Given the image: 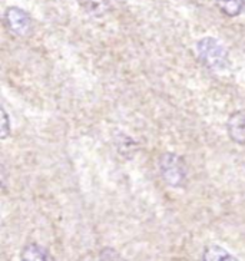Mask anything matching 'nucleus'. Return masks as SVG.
Wrapping results in <instances>:
<instances>
[{
  "label": "nucleus",
  "instance_id": "1",
  "mask_svg": "<svg viewBox=\"0 0 245 261\" xmlns=\"http://www.w3.org/2000/svg\"><path fill=\"white\" fill-rule=\"evenodd\" d=\"M197 55L208 69L222 71L228 66V50L212 36H205L197 42Z\"/></svg>",
  "mask_w": 245,
  "mask_h": 261
},
{
  "label": "nucleus",
  "instance_id": "6",
  "mask_svg": "<svg viewBox=\"0 0 245 261\" xmlns=\"http://www.w3.org/2000/svg\"><path fill=\"white\" fill-rule=\"evenodd\" d=\"M77 3L88 15L95 17L106 15L110 9V0H77Z\"/></svg>",
  "mask_w": 245,
  "mask_h": 261
},
{
  "label": "nucleus",
  "instance_id": "4",
  "mask_svg": "<svg viewBox=\"0 0 245 261\" xmlns=\"http://www.w3.org/2000/svg\"><path fill=\"white\" fill-rule=\"evenodd\" d=\"M228 137L232 142L238 145H245V113L241 111H237L231 113L227 122Z\"/></svg>",
  "mask_w": 245,
  "mask_h": 261
},
{
  "label": "nucleus",
  "instance_id": "5",
  "mask_svg": "<svg viewBox=\"0 0 245 261\" xmlns=\"http://www.w3.org/2000/svg\"><path fill=\"white\" fill-rule=\"evenodd\" d=\"M20 261H55V259L45 247L31 243L22 248Z\"/></svg>",
  "mask_w": 245,
  "mask_h": 261
},
{
  "label": "nucleus",
  "instance_id": "9",
  "mask_svg": "<svg viewBox=\"0 0 245 261\" xmlns=\"http://www.w3.org/2000/svg\"><path fill=\"white\" fill-rule=\"evenodd\" d=\"M0 113H1V126H0V138L4 139L9 137L10 134V121H9V115L6 113L4 108L0 109Z\"/></svg>",
  "mask_w": 245,
  "mask_h": 261
},
{
  "label": "nucleus",
  "instance_id": "10",
  "mask_svg": "<svg viewBox=\"0 0 245 261\" xmlns=\"http://www.w3.org/2000/svg\"><path fill=\"white\" fill-rule=\"evenodd\" d=\"M99 261H125L121 257V254L113 250V248H104L101 251V256H99Z\"/></svg>",
  "mask_w": 245,
  "mask_h": 261
},
{
  "label": "nucleus",
  "instance_id": "3",
  "mask_svg": "<svg viewBox=\"0 0 245 261\" xmlns=\"http://www.w3.org/2000/svg\"><path fill=\"white\" fill-rule=\"evenodd\" d=\"M4 20H6V25L9 28V31L12 33H15L16 36H28L32 31V17L31 15L20 9V7H16L12 6L6 10L4 13Z\"/></svg>",
  "mask_w": 245,
  "mask_h": 261
},
{
  "label": "nucleus",
  "instance_id": "8",
  "mask_svg": "<svg viewBox=\"0 0 245 261\" xmlns=\"http://www.w3.org/2000/svg\"><path fill=\"white\" fill-rule=\"evenodd\" d=\"M218 9L228 17L241 15L245 7V0H215Z\"/></svg>",
  "mask_w": 245,
  "mask_h": 261
},
{
  "label": "nucleus",
  "instance_id": "2",
  "mask_svg": "<svg viewBox=\"0 0 245 261\" xmlns=\"http://www.w3.org/2000/svg\"><path fill=\"white\" fill-rule=\"evenodd\" d=\"M159 171L162 180L174 188H181L186 184L188 169L184 158L174 152H165L159 158Z\"/></svg>",
  "mask_w": 245,
  "mask_h": 261
},
{
  "label": "nucleus",
  "instance_id": "7",
  "mask_svg": "<svg viewBox=\"0 0 245 261\" xmlns=\"http://www.w3.org/2000/svg\"><path fill=\"white\" fill-rule=\"evenodd\" d=\"M202 261H238V259L232 256L230 251H227L224 247L212 244L204 250Z\"/></svg>",
  "mask_w": 245,
  "mask_h": 261
}]
</instances>
